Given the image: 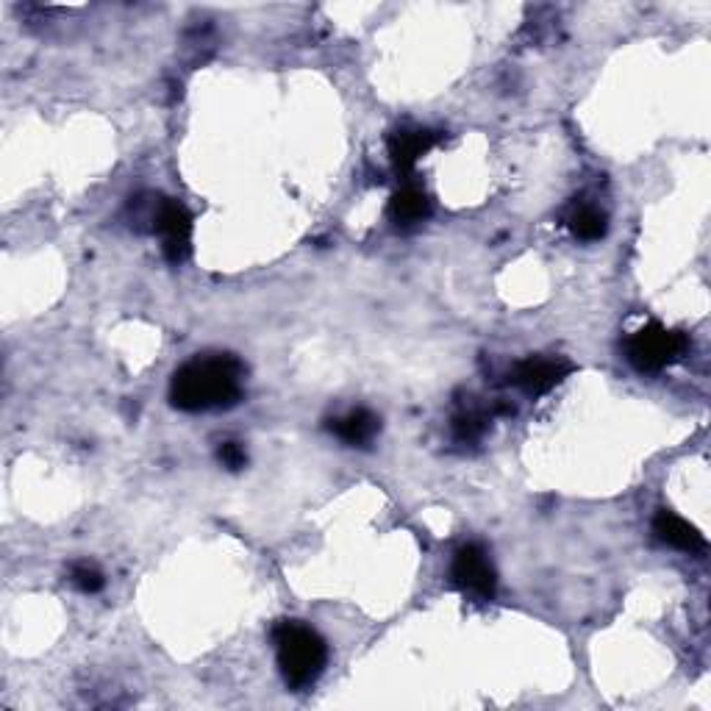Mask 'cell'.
Here are the masks:
<instances>
[{
	"label": "cell",
	"mask_w": 711,
	"mask_h": 711,
	"mask_svg": "<svg viewBox=\"0 0 711 711\" xmlns=\"http://www.w3.org/2000/svg\"><path fill=\"white\" fill-rule=\"evenodd\" d=\"M245 364L232 353L198 356L172 375V406L181 411L232 409L245 395Z\"/></svg>",
	"instance_id": "cell-1"
},
{
	"label": "cell",
	"mask_w": 711,
	"mask_h": 711,
	"mask_svg": "<svg viewBox=\"0 0 711 711\" xmlns=\"http://www.w3.org/2000/svg\"><path fill=\"white\" fill-rule=\"evenodd\" d=\"M275 658L286 687L306 689L323 676L328 664V645L315 629L297 620H281L273 629Z\"/></svg>",
	"instance_id": "cell-2"
},
{
	"label": "cell",
	"mask_w": 711,
	"mask_h": 711,
	"mask_svg": "<svg viewBox=\"0 0 711 711\" xmlns=\"http://www.w3.org/2000/svg\"><path fill=\"white\" fill-rule=\"evenodd\" d=\"M689 348H692V342H689L687 334L651 323V326L631 334L629 342H625V356L640 373H662V370L681 362Z\"/></svg>",
	"instance_id": "cell-3"
},
{
	"label": "cell",
	"mask_w": 711,
	"mask_h": 711,
	"mask_svg": "<svg viewBox=\"0 0 711 711\" xmlns=\"http://www.w3.org/2000/svg\"><path fill=\"white\" fill-rule=\"evenodd\" d=\"M451 582L464 598L475 603H486L498 592V573H495L489 553L481 545L459 548L451 564Z\"/></svg>",
	"instance_id": "cell-4"
},
{
	"label": "cell",
	"mask_w": 711,
	"mask_h": 711,
	"mask_svg": "<svg viewBox=\"0 0 711 711\" xmlns=\"http://www.w3.org/2000/svg\"><path fill=\"white\" fill-rule=\"evenodd\" d=\"M154 234L161 239V253L170 264H184L192 253V214L184 203L161 198L156 203Z\"/></svg>",
	"instance_id": "cell-5"
},
{
	"label": "cell",
	"mask_w": 711,
	"mask_h": 711,
	"mask_svg": "<svg viewBox=\"0 0 711 711\" xmlns=\"http://www.w3.org/2000/svg\"><path fill=\"white\" fill-rule=\"evenodd\" d=\"M569 370L573 368H569V362H564V359H551V356H537V359H533L531 356V359H526V362H520L511 370L509 381L520 392L537 397L562 384Z\"/></svg>",
	"instance_id": "cell-6"
},
{
	"label": "cell",
	"mask_w": 711,
	"mask_h": 711,
	"mask_svg": "<svg viewBox=\"0 0 711 711\" xmlns=\"http://www.w3.org/2000/svg\"><path fill=\"white\" fill-rule=\"evenodd\" d=\"M653 533H656L658 542L676 548V551L706 553L703 533H700L695 526H689L684 517L673 515V511L667 509H662L656 517H653Z\"/></svg>",
	"instance_id": "cell-7"
},
{
	"label": "cell",
	"mask_w": 711,
	"mask_h": 711,
	"mask_svg": "<svg viewBox=\"0 0 711 711\" xmlns=\"http://www.w3.org/2000/svg\"><path fill=\"white\" fill-rule=\"evenodd\" d=\"M439 139H442V134H439V131H426V128L397 131V134H392L390 156H392V161H395V170L397 172L415 170L417 161H420L422 156H426L428 150L439 143Z\"/></svg>",
	"instance_id": "cell-8"
},
{
	"label": "cell",
	"mask_w": 711,
	"mask_h": 711,
	"mask_svg": "<svg viewBox=\"0 0 711 711\" xmlns=\"http://www.w3.org/2000/svg\"><path fill=\"white\" fill-rule=\"evenodd\" d=\"M431 217V198L426 190L409 184L404 190H397L390 201V219L400 232L422 226Z\"/></svg>",
	"instance_id": "cell-9"
},
{
	"label": "cell",
	"mask_w": 711,
	"mask_h": 711,
	"mask_svg": "<svg viewBox=\"0 0 711 711\" xmlns=\"http://www.w3.org/2000/svg\"><path fill=\"white\" fill-rule=\"evenodd\" d=\"M328 428H331L334 437L342 439V442L350 444V448H368V444L379 437L381 420L373 415V411L353 409L345 417L331 420V426Z\"/></svg>",
	"instance_id": "cell-10"
},
{
	"label": "cell",
	"mask_w": 711,
	"mask_h": 711,
	"mask_svg": "<svg viewBox=\"0 0 711 711\" xmlns=\"http://www.w3.org/2000/svg\"><path fill=\"white\" fill-rule=\"evenodd\" d=\"M567 228L582 242H598L609 232V217L595 203H573L567 212Z\"/></svg>",
	"instance_id": "cell-11"
},
{
	"label": "cell",
	"mask_w": 711,
	"mask_h": 711,
	"mask_svg": "<svg viewBox=\"0 0 711 711\" xmlns=\"http://www.w3.org/2000/svg\"><path fill=\"white\" fill-rule=\"evenodd\" d=\"M70 582H72V587L81 589L83 595H95L106 587V578H103V573L98 567H92V564H76V567L70 569Z\"/></svg>",
	"instance_id": "cell-12"
},
{
	"label": "cell",
	"mask_w": 711,
	"mask_h": 711,
	"mask_svg": "<svg viewBox=\"0 0 711 711\" xmlns=\"http://www.w3.org/2000/svg\"><path fill=\"white\" fill-rule=\"evenodd\" d=\"M453 433H456L459 442H478L486 433V420L478 415H459L453 420Z\"/></svg>",
	"instance_id": "cell-13"
},
{
	"label": "cell",
	"mask_w": 711,
	"mask_h": 711,
	"mask_svg": "<svg viewBox=\"0 0 711 711\" xmlns=\"http://www.w3.org/2000/svg\"><path fill=\"white\" fill-rule=\"evenodd\" d=\"M217 459H219V464H223V467L234 470V473H237V470H242L245 464H248V453H245V448L239 442H223V444H219Z\"/></svg>",
	"instance_id": "cell-14"
}]
</instances>
